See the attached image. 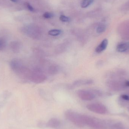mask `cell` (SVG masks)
<instances>
[{"instance_id":"obj_8","label":"cell","mask_w":129,"mask_h":129,"mask_svg":"<svg viewBox=\"0 0 129 129\" xmlns=\"http://www.w3.org/2000/svg\"><path fill=\"white\" fill-rule=\"evenodd\" d=\"M21 44L18 41H14L11 42L10 44L11 50L13 53H16L20 51L21 49Z\"/></svg>"},{"instance_id":"obj_4","label":"cell","mask_w":129,"mask_h":129,"mask_svg":"<svg viewBox=\"0 0 129 129\" xmlns=\"http://www.w3.org/2000/svg\"><path fill=\"white\" fill-rule=\"evenodd\" d=\"M87 109L90 111L99 114H105L107 111L106 107L99 103H92L88 105L87 107Z\"/></svg>"},{"instance_id":"obj_13","label":"cell","mask_w":129,"mask_h":129,"mask_svg":"<svg viewBox=\"0 0 129 129\" xmlns=\"http://www.w3.org/2000/svg\"><path fill=\"white\" fill-rule=\"evenodd\" d=\"M93 83V81L91 80H76L74 83L75 85H89Z\"/></svg>"},{"instance_id":"obj_15","label":"cell","mask_w":129,"mask_h":129,"mask_svg":"<svg viewBox=\"0 0 129 129\" xmlns=\"http://www.w3.org/2000/svg\"><path fill=\"white\" fill-rule=\"evenodd\" d=\"M94 0H83L81 2V6L82 8H86L91 4Z\"/></svg>"},{"instance_id":"obj_1","label":"cell","mask_w":129,"mask_h":129,"mask_svg":"<svg viewBox=\"0 0 129 129\" xmlns=\"http://www.w3.org/2000/svg\"><path fill=\"white\" fill-rule=\"evenodd\" d=\"M10 65L11 70L20 77L25 78L26 77H30V74L28 69L20 60L13 59L10 62Z\"/></svg>"},{"instance_id":"obj_21","label":"cell","mask_w":129,"mask_h":129,"mask_svg":"<svg viewBox=\"0 0 129 129\" xmlns=\"http://www.w3.org/2000/svg\"><path fill=\"white\" fill-rule=\"evenodd\" d=\"M121 98L123 100L126 101H129V96L126 94H123L121 95Z\"/></svg>"},{"instance_id":"obj_16","label":"cell","mask_w":129,"mask_h":129,"mask_svg":"<svg viewBox=\"0 0 129 129\" xmlns=\"http://www.w3.org/2000/svg\"><path fill=\"white\" fill-rule=\"evenodd\" d=\"M62 31L59 29H54L50 30L48 32V34L52 36H57L60 35Z\"/></svg>"},{"instance_id":"obj_23","label":"cell","mask_w":129,"mask_h":129,"mask_svg":"<svg viewBox=\"0 0 129 129\" xmlns=\"http://www.w3.org/2000/svg\"><path fill=\"white\" fill-rule=\"evenodd\" d=\"M10 1H11L12 2H14V3H16L18 2V0H10Z\"/></svg>"},{"instance_id":"obj_22","label":"cell","mask_w":129,"mask_h":129,"mask_svg":"<svg viewBox=\"0 0 129 129\" xmlns=\"http://www.w3.org/2000/svg\"><path fill=\"white\" fill-rule=\"evenodd\" d=\"M125 86L126 87H129V81H126L124 83Z\"/></svg>"},{"instance_id":"obj_6","label":"cell","mask_w":129,"mask_h":129,"mask_svg":"<svg viewBox=\"0 0 129 129\" xmlns=\"http://www.w3.org/2000/svg\"><path fill=\"white\" fill-rule=\"evenodd\" d=\"M119 33L122 39L129 40V22L121 25L119 28Z\"/></svg>"},{"instance_id":"obj_12","label":"cell","mask_w":129,"mask_h":129,"mask_svg":"<svg viewBox=\"0 0 129 129\" xmlns=\"http://www.w3.org/2000/svg\"><path fill=\"white\" fill-rule=\"evenodd\" d=\"M116 50L118 52L122 53L129 50V42L121 43L117 45Z\"/></svg>"},{"instance_id":"obj_14","label":"cell","mask_w":129,"mask_h":129,"mask_svg":"<svg viewBox=\"0 0 129 129\" xmlns=\"http://www.w3.org/2000/svg\"><path fill=\"white\" fill-rule=\"evenodd\" d=\"M7 41L4 38H0V51L4 50L7 46Z\"/></svg>"},{"instance_id":"obj_10","label":"cell","mask_w":129,"mask_h":129,"mask_svg":"<svg viewBox=\"0 0 129 129\" xmlns=\"http://www.w3.org/2000/svg\"><path fill=\"white\" fill-rule=\"evenodd\" d=\"M108 45V41L107 39H105L102 41L101 44L96 47L95 52L98 53H100L103 52L107 48Z\"/></svg>"},{"instance_id":"obj_11","label":"cell","mask_w":129,"mask_h":129,"mask_svg":"<svg viewBox=\"0 0 129 129\" xmlns=\"http://www.w3.org/2000/svg\"><path fill=\"white\" fill-rule=\"evenodd\" d=\"M108 86L114 90H120L122 89L123 86H125V84H122V83L115 81L108 82Z\"/></svg>"},{"instance_id":"obj_2","label":"cell","mask_w":129,"mask_h":129,"mask_svg":"<svg viewBox=\"0 0 129 129\" xmlns=\"http://www.w3.org/2000/svg\"><path fill=\"white\" fill-rule=\"evenodd\" d=\"M65 116L68 119L76 126L82 127L85 125L83 115L79 114L74 111H68L65 113Z\"/></svg>"},{"instance_id":"obj_18","label":"cell","mask_w":129,"mask_h":129,"mask_svg":"<svg viewBox=\"0 0 129 129\" xmlns=\"http://www.w3.org/2000/svg\"><path fill=\"white\" fill-rule=\"evenodd\" d=\"M59 19L60 21L63 22H68L70 20V19L69 17L66 16L64 15L60 16V17Z\"/></svg>"},{"instance_id":"obj_17","label":"cell","mask_w":129,"mask_h":129,"mask_svg":"<svg viewBox=\"0 0 129 129\" xmlns=\"http://www.w3.org/2000/svg\"><path fill=\"white\" fill-rule=\"evenodd\" d=\"M106 29V25L104 24H101L98 26L96 29V31L98 33H101L104 32Z\"/></svg>"},{"instance_id":"obj_19","label":"cell","mask_w":129,"mask_h":129,"mask_svg":"<svg viewBox=\"0 0 129 129\" xmlns=\"http://www.w3.org/2000/svg\"><path fill=\"white\" fill-rule=\"evenodd\" d=\"M43 17L45 19H50L54 17V14L51 13L46 12L43 14Z\"/></svg>"},{"instance_id":"obj_9","label":"cell","mask_w":129,"mask_h":129,"mask_svg":"<svg viewBox=\"0 0 129 129\" xmlns=\"http://www.w3.org/2000/svg\"><path fill=\"white\" fill-rule=\"evenodd\" d=\"M60 121L58 119L53 118L49 120L46 125L50 128H56L60 126Z\"/></svg>"},{"instance_id":"obj_3","label":"cell","mask_w":129,"mask_h":129,"mask_svg":"<svg viewBox=\"0 0 129 129\" xmlns=\"http://www.w3.org/2000/svg\"><path fill=\"white\" fill-rule=\"evenodd\" d=\"M85 125L94 129H102L105 127L104 123L98 119L83 115Z\"/></svg>"},{"instance_id":"obj_7","label":"cell","mask_w":129,"mask_h":129,"mask_svg":"<svg viewBox=\"0 0 129 129\" xmlns=\"http://www.w3.org/2000/svg\"><path fill=\"white\" fill-rule=\"evenodd\" d=\"M30 79L34 82H41L44 80L45 76L44 75L39 74L38 72H34L30 74Z\"/></svg>"},{"instance_id":"obj_20","label":"cell","mask_w":129,"mask_h":129,"mask_svg":"<svg viewBox=\"0 0 129 129\" xmlns=\"http://www.w3.org/2000/svg\"><path fill=\"white\" fill-rule=\"evenodd\" d=\"M25 5L26 7L27 8V9L30 11L31 12H33L35 11V9L33 8V7L28 2H26L25 3Z\"/></svg>"},{"instance_id":"obj_5","label":"cell","mask_w":129,"mask_h":129,"mask_svg":"<svg viewBox=\"0 0 129 129\" xmlns=\"http://www.w3.org/2000/svg\"><path fill=\"white\" fill-rule=\"evenodd\" d=\"M77 93L79 98L83 101H91L95 98L94 92L90 90H80L77 91Z\"/></svg>"}]
</instances>
